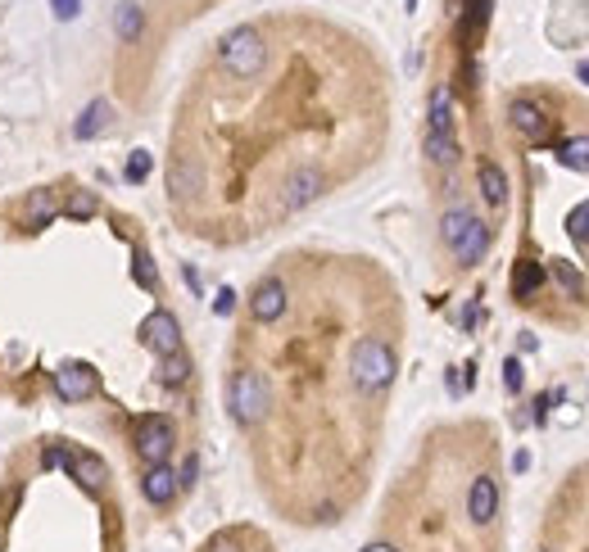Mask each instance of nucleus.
<instances>
[{
  "label": "nucleus",
  "instance_id": "nucleus-1",
  "mask_svg": "<svg viewBox=\"0 0 589 552\" xmlns=\"http://www.w3.org/2000/svg\"><path fill=\"white\" fill-rule=\"evenodd\" d=\"M399 372V358H395V345L381 340V336H363L354 349H350V381L359 394L377 399Z\"/></svg>",
  "mask_w": 589,
  "mask_h": 552
},
{
  "label": "nucleus",
  "instance_id": "nucleus-2",
  "mask_svg": "<svg viewBox=\"0 0 589 552\" xmlns=\"http://www.w3.org/2000/svg\"><path fill=\"white\" fill-rule=\"evenodd\" d=\"M218 64L227 78L236 82H249L267 69V37L258 28H231L222 41H218Z\"/></svg>",
  "mask_w": 589,
  "mask_h": 552
},
{
  "label": "nucleus",
  "instance_id": "nucleus-3",
  "mask_svg": "<svg viewBox=\"0 0 589 552\" xmlns=\"http://www.w3.org/2000/svg\"><path fill=\"white\" fill-rule=\"evenodd\" d=\"M227 408L236 417V426H258L267 412H272V385L263 372L254 367H240L231 372V385H227Z\"/></svg>",
  "mask_w": 589,
  "mask_h": 552
},
{
  "label": "nucleus",
  "instance_id": "nucleus-4",
  "mask_svg": "<svg viewBox=\"0 0 589 552\" xmlns=\"http://www.w3.org/2000/svg\"><path fill=\"white\" fill-rule=\"evenodd\" d=\"M285 304H290L285 281H281V276H263V281L254 286V295H249V317L258 327H272V322L285 317Z\"/></svg>",
  "mask_w": 589,
  "mask_h": 552
},
{
  "label": "nucleus",
  "instance_id": "nucleus-5",
  "mask_svg": "<svg viewBox=\"0 0 589 552\" xmlns=\"http://www.w3.org/2000/svg\"><path fill=\"white\" fill-rule=\"evenodd\" d=\"M136 453H141L145 466L168 462V453H173V426L164 417H141L136 421Z\"/></svg>",
  "mask_w": 589,
  "mask_h": 552
},
{
  "label": "nucleus",
  "instance_id": "nucleus-6",
  "mask_svg": "<svg viewBox=\"0 0 589 552\" xmlns=\"http://www.w3.org/2000/svg\"><path fill=\"white\" fill-rule=\"evenodd\" d=\"M141 345L154 349L159 358L177 354V349H182V327H177V317H173L168 308H154V313L141 322Z\"/></svg>",
  "mask_w": 589,
  "mask_h": 552
},
{
  "label": "nucleus",
  "instance_id": "nucleus-7",
  "mask_svg": "<svg viewBox=\"0 0 589 552\" xmlns=\"http://www.w3.org/2000/svg\"><path fill=\"white\" fill-rule=\"evenodd\" d=\"M55 394H60L64 403L91 399V394H96V372H91L87 363H64V367L55 372Z\"/></svg>",
  "mask_w": 589,
  "mask_h": 552
},
{
  "label": "nucleus",
  "instance_id": "nucleus-8",
  "mask_svg": "<svg viewBox=\"0 0 589 552\" xmlns=\"http://www.w3.org/2000/svg\"><path fill=\"white\" fill-rule=\"evenodd\" d=\"M467 516L476 525H490L499 516V484H494V475H476L472 480V489H467Z\"/></svg>",
  "mask_w": 589,
  "mask_h": 552
},
{
  "label": "nucleus",
  "instance_id": "nucleus-9",
  "mask_svg": "<svg viewBox=\"0 0 589 552\" xmlns=\"http://www.w3.org/2000/svg\"><path fill=\"white\" fill-rule=\"evenodd\" d=\"M141 493H145V498H150L154 507L173 502V493H177V471H173L168 462L150 466V471H145V480H141Z\"/></svg>",
  "mask_w": 589,
  "mask_h": 552
},
{
  "label": "nucleus",
  "instance_id": "nucleus-10",
  "mask_svg": "<svg viewBox=\"0 0 589 552\" xmlns=\"http://www.w3.org/2000/svg\"><path fill=\"white\" fill-rule=\"evenodd\" d=\"M485 249H490V226L481 222V217H472V226H467V235L453 244V253H458V262H481L485 258Z\"/></svg>",
  "mask_w": 589,
  "mask_h": 552
},
{
  "label": "nucleus",
  "instance_id": "nucleus-11",
  "mask_svg": "<svg viewBox=\"0 0 589 552\" xmlns=\"http://www.w3.org/2000/svg\"><path fill=\"white\" fill-rule=\"evenodd\" d=\"M453 96H449V87L440 82L435 91H431V127L426 132H435V136H453V105H449Z\"/></svg>",
  "mask_w": 589,
  "mask_h": 552
},
{
  "label": "nucleus",
  "instance_id": "nucleus-12",
  "mask_svg": "<svg viewBox=\"0 0 589 552\" xmlns=\"http://www.w3.org/2000/svg\"><path fill=\"white\" fill-rule=\"evenodd\" d=\"M105 118H109V105H105V100H91V105L82 109V118H78L73 136H78V141H91V136H100V132H105Z\"/></svg>",
  "mask_w": 589,
  "mask_h": 552
},
{
  "label": "nucleus",
  "instance_id": "nucleus-13",
  "mask_svg": "<svg viewBox=\"0 0 589 552\" xmlns=\"http://www.w3.org/2000/svg\"><path fill=\"white\" fill-rule=\"evenodd\" d=\"M481 195H485V204H494V208L508 199V177H503L499 163H481Z\"/></svg>",
  "mask_w": 589,
  "mask_h": 552
},
{
  "label": "nucleus",
  "instance_id": "nucleus-14",
  "mask_svg": "<svg viewBox=\"0 0 589 552\" xmlns=\"http://www.w3.org/2000/svg\"><path fill=\"white\" fill-rule=\"evenodd\" d=\"M539 286H544V267H539V262H517V276H512V295L526 304V299H530Z\"/></svg>",
  "mask_w": 589,
  "mask_h": 552
},
{
  "label": "nucleus",
  "instance_id": "nucleus-15",
  "mask_svg": "<svg viewBox=\"0 0 589 552\" xmlns=\"http://www.w3.org/2000/svg\"><path fill=\"white\" fill-rule=\"evenodd\" d=\"M512 127L517 132H526V136H544V114L530 105V100H512Z\"/></svg>",
  "mask_w": 589,
  "mask_h": 552
},
{
  "label": "nucleus",
  "instance_id": "nucleus-16",
  "mask_svg": "<svg viewBox=\"0 0 589 552\" xmlns=\"http://www.w3.org/2000/svg\"><path fill=\"white\" fill-rule=\"evenodd\" d=\"M186 376H191V358L182 349L168 354V358H159V381L164 385H186Z\"/></svg>",
  "mask_w": 589,
  "mask_h": 552
},
{
  "label": "nucleus",
  "instance_id": "nucleus-17",
  "mask_svg": "<svg viewBox=\"0 0 589 552\" xmlns=\"http://www.w3.org/2000/svg\"><path fill=\"white\" fill-rule=\"evenodd\" d=\"M426 154H431V163L449 168V163L458 159V141H453V136H435V132H426Z\"/></svg>",
  "mask_w": 589,
  "mask_h": 552
},
{
  "label": "nucleus",
  "instance_id": "nucleus-18",
  "mask_svg": "<svg viewBox=\"0 0 589 552\" xmlns=\"http://www.w3.org/2000/svg\"><path fill=\"white\" fill-rule=\"evenodd\" d=\"M562 163L575 172H589V136H571L562 141Z\"/></svg>",
  "mask_w": 589,
  "mask_h": 552
},
{
  "label": "nucleus",
  "instance_id": "nucleus-19",
  "mask_svg": "<svg viewBox=\"0 0 589 552\" xmlns=\"http://www.w3.org/2000/svg\"><path fill=\"white\" fill-rule=\"evenodd\" d=\"M467 226H472V213L467 208H453V213H444V226H440V235H444V244L453 249L463 235H467Z\"/></svg>",
  "mask_w": 589,
  "mask_h": 552
},
{
  "label": "nucleus",
  "instance_id": "nucleus-20",
  "mask_svg": "<svg viewBox=\"0 0 589 552\" xmlns=\"http://www.w3.org/2000/svg\"><path fill=\"white\" fill-rule=\"evenodd\" d=\"M132 276H136V286H141V290H154V286H159L154 262H150V253H145V249H136V253H132Z\"/></svg>",
  "mask_w": 589,
  "mask_h": 552
},
{
  "label": "nucleus",
  "instance_id": "nucleus-21",
  "mask_svg": "<svg viewBox=\"0 0 589 552\" xmlns=\"http://www.w3.org/2000/svg\"><path fill=\"white\" fill-rule=\"evenodd\" d=\"M114 28H118V37H123V41H132V37L141 32V10H136V5H118Z\"/></svg>",
  "mask_w": 589,
  "mask_h": 552
},
{
  "label": "nucleus",
  "instance_id": "nucleus-22",
  "mask_svg": "<svg viewBox=\"0 0 589 552\" xmlns=\"http://www.w3.org/2000/svg\"><path fill=\"white\" fill-rule=\"evenodd\" d=\"M82 484H105V466L96 462V457H73V466H69Z\"/></svg>",
  "mask_w": 589,
  "mask_h": 552
},
{
  "label": "nucleus",
  "instance_id": "nucleus-23",
  "mask_svg": "<svg viewBox=\"0 0 589 552\" xmlns=\"http://www.w3.org/2000/svg\"><path fill=\"white\" fill-rule=\"evenodd\" d=\"M51 213H60V204H55V199H51V195H46V190H42V195H33V199H28V222H37V226H42V222H46V217H51Z\"/></svg>",
  "mask_w": 589,
  "mask_h": 552
},
{
  "label": "nucleus",
  "instance_id": "nucleus-24",
  "mask_svg": "<svg viewBox=\"0 0 589 552\" xmlns=\"http://www.w3.org/2000/svg\"><path fill=\"white\" fill-rule=\"evenodd\" d=\"M42 466H46V471H69V466H73V453H69L64 444H51V448L42 453Z\"/></svg>",
  "mask_w": 589,
  "mask_h": 552
},
{
  "label": "nucleus",
  "instance_id": "nucleus-25",
  "mask_svg": "<svg viewBox=\"0 0 589 552\" xmlns=\"http://www.w3.org/2000/svg\"><path fill=\"white\" fill-rule=\"evenodd\" d=\"M145 177H150V154H145V150H136V154L127 159V181H136V186H141Z\"/></svg>",
  "mask_w": 589,
  "mask_h": 552
},
{
  "label": "nucleus",
  "instance_id": "nucleus-26",
  "mask_svg": "<svg viewBox=\"0 0 589 552\" xmlns=\"http://www.w3.org/2000/svg\"><path fill=\"white\" fill-rule=\"evenodd\" d=\"M566 231H571L575 240H584V235H589V199H584V204H580V208L566 217Z\"/></svg>",
  "mask_w": 589,
  "mask_h": 552
},
{
  "label": "nucleus",
  "instance_id": "nucleus-27",
  "mask_svg": "<svg viewBox=\"0 0 589 552\" xmlns=\"http://www.w3.org/2000/svg\"><path fill=\"white\" fill-rule=\"evenodd\" d=\"M503 385H508V394H521V363L517 358L503 363Z\"/></svg>",
  "mask_w": 589,
  "mask_h": 552
},
{
  "label": "nucleus",
  "instance_id": "nucleus-28",
  "mask_svg": "<svg viewBox=\"0 0 589 552\" xmlns=\"http://www.w3.org/2000/svg\"><path fill=\"white\" fill-rule=\"evenodd\" d=\"M69 213H73V217H91V213H96V199H91V195H73V199H69Z\"/></svg>",
  "mask_w": 589,
  "mask_h": 552
},
{
  "label": "nucleus",
  "instance_id": "nucleus-29",
  "mask_svg": "<svg viewBox=\"0 0 589 552\" xmlns=\"http://www.w3.org/2000/svg\"><path fill=\"white\" fill-rule=\"evenodd\" d=\"M51 5H55V19H78V10H82V0H51Z\"/></svg>",
  "mask_w": 589,
  "mask_h": 552
},
{
  "label": "nucleus",
  "instance_id": "nucleus-30",
  "mask_svg": "<svg viewBox=\"0 0 589 552\" xmlns=\"http://www.w3.org/2000/svg\"><path fill=\"white\" fill-rule=\"evenodd\" d=\"M231 308H236V290H218V299H213V313H218V317H231Z\"/></svg>",
  "mask_w": 589,
  "mask_h": 552
},
{
  "label": "nucleus",
  "instance_id": "nucleus-31",
  "mask_svg": "<svg viewBox=\"0 0 589 552\" xmlns=\"http://www.w3.org/2000/svg\"><path fill=\"white\" fill-rule=\"evenodd\" d=\"M195 475H200V457H186V466H182V475H177V489H191Z\"/></svg>",
  "mask_w": 589,
  "mask_h": 552
},
{
  "label": "nucleus",
  "instance_id": "nucleus-32",
  "mask_svg": "<svg viewBox=\"0 0 589 552\" xmlns=\"http://www.w3.org/2000/svg\"><path fill=\"white\" fill-rule=\"evenodd\" d=\"M363 552H399V547H395V543H368Z\"/></svg>",
  "mask_w": 589,
  "mask_h": 552
},
{
  "label": "nucleus",
  "instance_id": "nucleus-33",
  "mask_svg": "<svg viewBox=\"0 0 589 552\" xmlns=\"http://www.w3.org/2000/svg\"><path fill=\"white\" fill-rule=\"evenodd\" d=\"M580 78H584V82H589V64H580Z\"/></svg>",
  "mask_w": 589,
  "mask_h": 552
},
{
  "label": "nucleus",
  "instance_id": "nucleus-34",
  "mask_svg": "<svg viewBox=\"0 0 589 552\" xmlns=\"http://www.w3.org/2000/svg\"><path fill=\"white\" fill-rule=\"evenodd\" d=\"M408 10H417V0H408Z\"/></svg>",
  "mask_w": 589,
  "mask_h": 552
}]
</instances>
